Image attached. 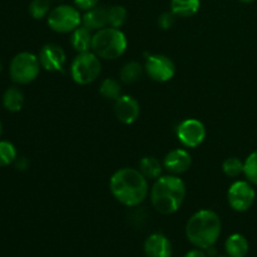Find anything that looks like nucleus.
<instances>
[{
	"mask_svg": "<svg viewBox=\"0 0 257 257\" xmlns=\"http://www.w3.org/2000/svg\"><path fill=\"white\" fill-rule=\"evenodd\" d=\"M113 197L125 207H137L147 198L150 188L148 180L140 170L123 167L115 171L109 180Z\"/></svg>",
	"mask_w": 257,
	"mask_h": 257,
	"instance_id": "nucleus-1",
	"label": "nucleus"
},
{
	"mask_svg": "<svg viewBox=\"0 0 257 257\" xmlns=\"http://www.w3.org/2000/svg\"><path fill=\"white\" fill-rule=\"evenodd\" d=\"M186 183L177 175L161 176L151 188V203L161 215H173L183 205L186 198Z\"/></svg>",
	"mask_w": 257,
	"mask_h": 257,
	"instance_id": "nucleus-2",
	"label": "nucleus"
},
{
	"mask_svg": "<svg viewBox=\"0 0 257 257\" xmlns=\"http://www.w3.org/2000/svg\"><path fill=\"white\" fill-rule=\"evenodd\" d=\"M186 236L195 247L207 250L216 245L222 231L221 218L215 211L203 208L188 218Z\"/></svg>",
	"mask_w": 257,
	"mask_h": 257,
	"instance_id": "nucleus-3",
	"label": "nucleus"
},
{
	"mask_svg": "<svg viewBox=\"0 0 257 257\" xmlns=\"http://www.w3.org/2000/svg\"><path fill=\"white\" fill-rule=\"evenodd\" d=\"M127 47V37L118 28L105 27L93 34L92 52L97 54L100 59H118L124 54Z\"/></svg>",
	"mask_w": 257,
	"mask_h": 257,
	"instance_id": "nucleus-4",
	"label": "nucleus"
},
{
	"mask_svg": "<svg viewBox=\"0 0 257 257\" xmlns=\"http://www.w3.org/2000/svg\"><path fill=\"white\" fill-rule=\"evenodd\" d=\"M102 72L100 58L93 52L79 53L70 64L72 79L79 85H88L95 82Z\"/></svg>",
	"mask_w": 257,
	"mask_h": 257,
	"instance_id": "nucleus-5",
	"label": "nucleus"
},
{
	"mask_svg": "<svg viewBox=\"0 0 257 257\" xmlns=\"http://www.w3.org/2000/svg\"><path fill=\"white\" fill-rule=\"evenodd\" d=\"M39 58L30 52H22L10 62V78L17 84H29L35 80L40 72Z\"/></svg>",
	"mask_w": 257,
	"mask_h": 257,
	"instance_id": "nucleus-6",
	"label": "nucleus"
},
{
	"mask_svg": "<svg viewBox=\"0 0 257 257\" xmlns=\"http://www.w3.org/2000/svg\"><path fill=\"white\" fill-rule=\"evenodd\" d=\"M47 23L50 29L59 34L72 33L82 25V15L79 9L72 5L62 4L50 10Z\"/></svg>",
	"mask_w": 257,
	"mask_h": 257,
	"instance_id": "nucleus-7",
	"label": "nucleus"
},
{
	"mask_svg": "<svg viewBox=\"0 0 257 257\" xmlns=\"http://www.w3.org/2000/svg\"><path fill=\"white\" fill-rule=\"evenodd\" d=\"M255 200L256 192L252 183L248 181H236L227 191L228 205L236 212H246L250 210Z\"/></svg>",
	"mask_w": 257,
	"mask_h": 257,
	"instance_id": "nucleus-8",
	"label": "nucleus"
},
{
	"mask_svg": "<svg viewBox=\"0 0 257 257\" xmlns=\"http://www.w3.org/2000/svg\"><path fill=\"white\" fill-rule=\"evenodd\" d=\"M145 72L155 82L166 83L175 77L176 65L167 55L151 54L146 59Z\"/></svg>",
	"mask_w": 257,
	"mask_h": 257,
	"instance_id": "nucleus-9",
	"label": "nucleus"
},
{
	"mask_svg": "<svg viewBox=\"0 0 257 257\" xmlns=\"http://www.w3.org/2000/svg\"><path fill=\"white\" fill-rule=\"evenodd\" d=\"M176 136L181 145L186 148H196L203 143L206 138V128L201 120L187 118L176 128Z\"/></svg>",
	"mask_w": 257,
	"mask_h": 257,
	"instance_id": "nucleus-10",
	"label": "nucleus"
},
{
	"mask_svg": "<svg viewBox=\"0 0 257 257\" xmlns=\"http://www.w3.org/2000/svg\"><path fill=\"white\" fill-rule=\"evenodd\" d=\"M40 67L47 72H62L67 64V54L60 45L48 43L39 52Z\"/></svg>",
	"mask_w": 257,
	"mask_h": 257,
	"instance_id": "nucleus-11",
	"label": "nucleus"
},
{
	"mask_svg": "<svg viewBox=\"0 0 257 257\" xmlns=\"http://www.w3.org/2000/svg\"><path fill=\"white\" fill-rule=\"evenodd\" d=\"M141 113L140 103L132 95L122 94L114 100V114L123 124H132L138 119Z\"/></svg>",
	"mask_w": 257,
	"mask_h": 257,
	"instance_id": "nucleus-12",
	"label": "nucleus"
},
{
	"mask_svg": "<svg viewBox=\"0 0 257 257\" xmlns=\"http://www.w3.org/2000/svg\"><path fill=\"white\" fill-rule=\"evenodd\" d=\"M162 163L163 168H166L171 175H182L190 170L192 157L185 148H175L165 156Z\"/></svg>",
	"mask_w": 257,
	"mask_h": 257,
	"instance_id": "nucleus-13",
	"label": "nucleus"
},
{
	"mask_svg": "<svg viewBox=\"0 0 257 257\" xmlns=\"http://www.w3.org/2000/svg\"><path fill=\"white\" fill-rule=\"evenodd\" d=\"M146 257H172V243L167 236L155 232L148 236L143 245Z\"/></svg>",
	"mask_w": 257,
	"mask_h": 257,
	"instance_id": "nucleus-14",
	"label": "nucleus"
},
{
	"mask_svg": "<svg viewBox=\"0 0 257 257\" xmlns=\"http://www.w3.org/2000/svg\"><path fill=\"white\" fill-rule=\"evenodd\" d=\"M82 25L92 32H98L108 25V9L103 7H95L88 10L82 17Z\"/></svg>",
	"mask_w": 257,
	"mask_h": 257,
	"instance_id": "nucleus-15",
	"label": "nucleus"
},
{
	"mask_svg": "<svg viewBox=\"0 0 257 257\" xmlns=\"http://www.w3.org/2000/svg\"><path fill=\"white\" fill-rule=\"evenodd\" d=\"M92 42H93V32L85 28L84 25L78 27L74 32H72L70 37V45L73 49L79 54V53L92 52Z\"/></svg>",
	"mask_w": 257,
	"mask_h": 257,
	"instance_id": "nucleus-16",
	"label": "nucleus"
},
{
	"mask_svg": "<svg viewBox=\"0 0 257 257\" xmlns=\"http://www.w3.org/2000/svg\"><path fill=\"white\" fill-rule=\"evenodd\" d=\"M248 248H250V245H248L247 238L241 233H232L228 236L225 242L226 253L230 257H246Z\"/></svg>",
	"mask_w": 257,
	"mask_h": 257,
	"instance_id": "nucleus-17",
	"label": "nucleus"
},
{
	"mask_svg": "<svg viewBox=\"0 0 257 257\" xmlns=\"http://www.w3.org/2000/svg\"><path fill=\"white\" fill-rule=\"evenodd\" d=\"M201 0H171V12L180 18H190L197 14Z\"/></svg>",
	"mask_w": 257,
	"mask_h": 257,
	"instance_id": "nucleus-18",
	"label": "nucleus"
},
{
	"mask_svg": "<svg viewBox=\"0 0 257 257\" xmlns=\"http://www.w3.org/2000/svg\"><path fill=\"white\" fill-rule=\"evenodd\" d=\"M143 176H145L147 180H157L158 177L162 176L163 171V163L160 162L158 158H156L155 156H146L141 160L140 162V168Z\"/></svg>",
	"mask_w": 257,
	"mask_h": 257,
	"instance_id": "nucleus-19",
	"label": "nucleus"
},
{
	"mask_svg": "<svg viewBox=\"0 0 257 257\" xmlns=\"http://www.w3.org/2000/svg\"><path fill=\"white\" fill-rule=\"evenodd\" d=\"M24 93L18 87H9L3 95V104L9 112H19L24 105Z\"/></svg>",
	"mask_w": 257,
	"mask_h": 257,
	"instance_id": "nucleus-20",
	"label": "nucleus"
},
{
	"mask_svg": "<svg viewBox=\"0 0 257 257\" xmlns=\"http://www.w3.org/2000/svg\"><path fill=\"white\" fill-rule=\"evenodd\" d=\"M143 73H145V65L138 62H128L120 68L119 79L124 84H132L141 79Z\"/></svg>",
	"mask_w": 257,
	"mask_h": 257,
	"instance_id": "nucleus-21",
	"label": "nucleus"
},
{
	"mask_svg": "<svg viewBox=\"0 0 257 257\" xmlns=\"http://www.w3.org/2000/svg\"><path fill=\"white\" fill-rule=\"evenodd\" d=\"M99 93L105 99L115 100L122 95V87L118 80L113 78H105L99 85Z\"/></svg>",
	"mask_w": 257,
	"mask_h": 257,
	"instance_id": "nucleus-22",
	"label": "nucleus"
},
{
	"mask_svg": "<svg viewBox=\"0 0 257 257\" xmlns=\"http://www.w3.org/2000/svg\"><path fill=\"white\" fill-rule=\"evenodd\" d=\"M128 17L127 9L122 5H113L108 9V25L119 29L125 23Z\"/></svg>",
	"mask_w": 257,
	"mask_h": 257,
	"instance_id": "nucleus-23",
	"label": "nucleus"
},
{
	"mask_svg": "<svg viewBox=\"0 0 257 257\" xmlns=\"http://www.w3.org/2000/svg\"><path fill=\"white\" fill-rule=\"evenodd\" d=\"M17 148L12 142L0 141V167H7L17 160Z\"/></svg>",
	"mask_w": 257,
	"mask_h": 257,
	"instance_id": "nucleus-24",
	"label": "nucleus"
},
{
	"mask_svg": "<svg viewBox=\"0 0 257 257\" xmlns=\"http://www.w3.org/2000/svg\"><path fill=\"white\" fill-rule=\"evenodd\" d=\"M222 171L227 177H238L243 173V162L237 157L226 158L222 163Z\"/></svg>",
	"mask_w": 257,
	"mask_h": 257,
	"instance_id": "nucleus-25",
	"label": "nucleus"
},
{
	"mask_svg": "<svg viewBox=\"0 0 257 257\" xmlns=\"http://www.w3.org/2000/svg\"><path fill=\"white\" fill-rule=\"evenodd\" d=\"M50 10V0H32L29 4V14L37 20L47 17Z\"/></svg>",
	"mask_w": 257,
	"mask_h": 257,
	"instance_id": "nucleus-26",
	"label": "nucleus"
},
{
	"mask_svg": "<svg viewBox=\"0 0 257 257\" xmlns=\"http://www.w3.org/2000/svg\"><path fill=\"white\" fill-rule=\"evenodd\" d=\"M243 175L248 182L257 186V151L251 153L243 162Z\"/></svg>",
	"mask_w": 257,
	"mask_h": 257,
	"instance_id": "nucleus-27",
	"label": "nucleus"
},
{
	"mask_svg": "<svg viewBox=\"0 0 257 257\" xmlns=\"http://www.w3.org/2000/svg\"><path fill=\"white\" fill-rule=\"evenodd\" d=\"M175 18L176 15L173 14L172 12H165L162 13V14L158 17V25H160L161 29L163 30H167V29H171V28L173 27V24H175Z\"/></svg>",
	"mask_w": 257,
	"mask_h": 257,
	"instance_id": "nucleus-28",
	"label": "nucleus"
},
{
	"mask_svg": "<svg viewBox=\"0 0 257 257\" xmlns=\"http://www.w3.org/2000/svg\"><path fill=\"white\" fill-rule=\"evenodd\" d=\"M98 3H99V0H74L75 8L82 10V12H88V10L98 7Z\"/></svg>",
	"mask_w": 257,
	"mask_h": 257,
	"instance_id": "nucleus-29",
	"label": "nucleus"
},
{
	"mask_svg": "<svg viewBox=\"0 0 257 257\" xmlns=\"http://www.w3.org/2000/svg\"><path fill=\"white\" fill-rule=\"evenodd\" d=\"M15 167L19 171H24L29 167V162H28V160L25 157H19L15 160Z\"/></svg>",
	"mask_w": 257,
	"mask_h": 257,
	"instance_id": "nucleus-30",
	"label": "nucleus"
},
{
	"mask_svg": "<svg viewBox=\"0 0 257 257\" xmlns=\"http://www.w3.org/2000/svg\"><path fill=\"white\" fill-rule=\"evenodd\" d=\"M183 257H208V256H207V253H206L205 250L196 247L195 250L188 251V252L186 253V255Z\"/></svg>",
	"mask_w": 257,
	"mask_h": 257,
	"instance_id": "nucleus-31",
	"label": "nucleus"
},
{
	"mask_svg": "<svg viewBox=\"0 0 257 257\" xmlns=\"http://www.w3.org/2000/svg\"><path fill=\"white\" fill-rule=\"evenodd\" d=\"M240 2H242V3H252V2H255V0H240Z\"/></svg>",
	"mask_w": 257,
	"mask_h": 257,
	"instance_id": "nucleus-32",
	"label": "nucleus"
},
{
	"mask_svg": "<svg viewBox=\"0 0 257 257\" xmlns=\"http://www.w3.org/2000/svg\"><path fill=\"white\" fill-rule=\"evenodd\" d=\"M3 135V125H2V122H0V137H2Z\"/></svg>",
	"mask_w": 257,
	"mask_h": 257,
	"instance_id": "nucleus-33",
	"label": "nucleus"
},
{
	"mask_svg": "<svg viewBox=\"0 0 257 257\" xmlns=\"http://www.w3.org/2000/svg\"><path fill=\"white\" fill-rule=\"evenodd\" d=\"M2 70H3V63L2 60H0V73H2Z\"/></svg>",
	"mask_w": 257,
	"mask_h": 257,
	"instance_id": "nucleus-34",
	"label": "nucleus"
},
{
	"mask_svg": "<svg viewBox=\"0 0 257 257\" xmlns=\"http://www.w3.org/2000/svg\"><path fill=\"white\" fill-rule=\"evenodd\" d=\"M215 257H230V256H215Z\"/></svg>",
	"mask_w": 257,
	"mask_h": 257,
	"instance_id": "nucleus-35",
	"label": "nucleus"
}]
</instances>
